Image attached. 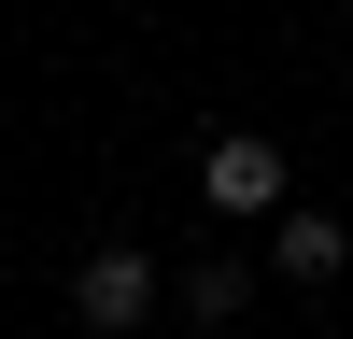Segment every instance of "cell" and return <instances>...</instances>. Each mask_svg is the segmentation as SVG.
<instances>
[{"instance_id":"obj_1","label":"cell","mask_w":353,"mask_h":339,"mask_svg":"<svg viewBox=\"0 0 353 339\" xmlns=\"http://www.w3.org/2000/svg\"><path fill=\"white\" fill-rule=\"evenodd\" d=\"M71 311H85V325H156V254H128V240H99V254H85V269H71Z\"/></svg>"},{"instance_id":"obj_2","label":"cell","mask_w":353,"mask_h":339,"mask_svg":"<svg viewBox=\"0 0 353 339\" xmlns=\"http://www.w3.org/2000/svg\"><path fill=\"white\" fill-rule=\"evenodd\" d=\"M198 198H212V212H283V141L226 127L212 156H198Z\"/></svg>"},{"instance_id":"obj_3","label":"cell","mask_w":353,"mask_h":339,"mask_svg":"<svg viewBox=\"0 0 353 339\" xmlns=\"http://www.w3.org/2000/svg\"><path fill=\"white\" fill-rule=\"evenodd\" d=\"M339 254H353V240H339L325 212H269V269H283V282H339Z\"/></svg>"},{"instance_id":"obj_4","label":"cell","mask_w":353,"mask_h":339,"mask_svg":"<svg viewBox=\"0 0 353 339\" xmlns=\"http://www.w3.org/2000/svg\"><path fill=\"white\" fill-rule=\"evenodd\" d=\"M241 297H254V282L226 269V254H198V269H184V325H241Z\"/></svg>"}]
</instances>
